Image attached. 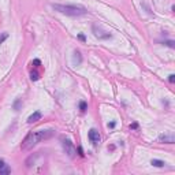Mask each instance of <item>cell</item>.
I'll return each mask as SVG.
<instances>
[{
	"mask_svg": "<svg viewBox=\"0 0 175 175\" xmlns=\"http://www.w3.org/2000/svg\"><path fill=\"white\" fill-rule=\"evenodd\" d=\"M53 134H55V130H52V129H41V130L32 131V133H29L28 136L25 137V140L22 141L21 148L23 150L32 149L33 146H36L37 144H40L41 141L51 138Z\"/></svg>",
	"mask_w": 175,
	"mask_h": 175,
	"instance_id": "1",
	"label": "cell"
},
{
	"mask_svg": "<svg viewBox=\"0 0 175 175\" xmlns=\"http://www.w3.org/2000/svg\"><path fill=\"white\" fill-rule=\"evenodd\" d=\"M52 8L56 11L62 12L66 15H71V16H79V15H85L86 14V8L82 6H74V4H52Z\"/></svg>",
	"mask_w": 175,
	"mask_h": 175,
	"instance_id": "2",
	"label": "cell"
},
{
	"mask_svg": "<svg viewBox=\"0 0 175 175\" xmlns=\"http://www.w3.org/2000/svg\"><path fill=\"white\" fill-rule=\"evenodd\" d=\"M62 146L70 159H75L77 157V148L74 146V144L69 138H62Z\"/></svg>",
	"mask_w": 175,
	"mask_h": 175,
	"instance_id": "3",
	"label": "cell"
},
{
	"mask_svg": "<svg viewBox=\"0 0 175 175\" xmlns=\"http://www.w3.org/2000/svg\"><path fill=\"white\" fill-rule=\"evenodd\" d=\"M92 32L96 38H99V40H108L112 37V34L110 32H105L101 26H97V25H92Z\"/></svg>",
	"mask_w": 175,
	"mask_h": 175,
	"instance_id": "4",
	"label": "cell"
},
{
	"mask_svg": "<svg viewBox=\"0 0 175 175\" xmlns=\"http://www.w3.org/2000/svg\"><path fill=\"white\" fill-rule=\"evenodd\" d=\"M88 137H89L90 142L93 144V145H97V144L100 142V140H101V137H100V133L97 131L96 129H90L89 133H88Z\"/></svg>",
	"mask_w": 175,
	"mask_h": 175,
	"instance_id": "5",
	"label": "cell"
},
{
	"mask_svg": "<svg viewBox=\"0 0 175 175\" xmlns=\"http://www.w3.org/2000/svg\"><path fill=\"white\" fill-rule=\"evenodd\" d=\"M159 141L160 142H164V144H174L175 142V137L172 133H164V134H160L159 136Z\"/></svg>",
	"mask_w": 175,
	"mask_h": 175,
	"instance_id": "6",
	"label": "cell"
},
{
	"mask_svg": "<svg viewBox=\"0 0 175 175\" xmlns=\"http://www.w3.org/2000/svg\"><path fill=\"white\" fill-rule=\"evenodd\" d=\"M81 63H82V55H81V52L79 51H74L73 53V64L74 66H79Z\"/></svg>",
	"mask_w": 175,
	"mask_h": 175,
	"instance_id": "7",
	"label": "cell"
},
{
	"mask_svg": "<svg viewBox=\"0 0 175 175\" xmlns=\"http://www.w3.org/2000/svg\"><path fill=\"white\" fill-rule=\"evenodd\" d=\"M41 116H42V114L40 112V111H36V112H33L32 115L28 118V123H30V124L34 123V122H37V120L41 119Z\"/></svg>",
	"mask_w": 175,
	"mask_h": 175,
	"instance_id": "8",
	"label": "cell"
},
{
	"mask_svg": "<svg viewBox=\"0 0 175 175\" xmlns=\"http://www.w3.org/2000/svg\"><path fill=\"white\" fill-rule=\"evenodd\" d=\"M150 164H152L153 167H164V166H166V161L157 160V159H152V160H150Z\"/></svg>",
	"mask_w": 175,
	"mask_h": 175,
	"instance_id": "9",
	"label": "cell"
},
{
	"mask_svg": "<svg viewBox=\"0 0 175 175\" xmlns=\"http://www.w3.org/2000/svg\"><path fill=\"white\" fill-rule=\"evenodd\" d=\"M8 38V33L7 32H3V33H0V44H3L6 41V40Z\"/></svg>",
	"mask_w": 175,
	"mask_h": 175,
	"instance_id": "10",
	"label": "cell"
},
{
	"mask_svg": "<svg viewBox=\"0 0 175 175\" xmlns=\"http://www.w3.org/2000/svg\"><path fill=\"white\" fill-rule=\"evenodd\" d=\"M21 105H22V100L21 99H18V100H15V103H14V110L15 111H19V108H21Z\"/></svg>",
	"mask_w": 175,
	"mask_h": 175,
	"instance_id": "11",
	"label": "cell"
},
{
	"mask_svg": "<svg viewBox=\"0 0 175 175\" xmlns=\"http://www.w3.org/2000/svg\"><path fill=\"white\" fill-rule=\"evenodd\" d=\"M86 108H88V104H86L85 101H81V103H79V110H81V112H85Z\"/></svg>",
	"mask_w": 175,
	"mask_h": 175,
	"instance_id": "12",
	"label": "cell"
},
{
	"mask_svg": "<svg viewBox=\"0 0 175 175\" xmlns=\"http://www.w3.org/2000/svg\"><path fill=\"white\" fill-rule=\"evenodd\" d=\"M141 7H144V8H145L148 14H152V10H150L149 6H146V4H145V2H141Z\"/></svg>",
	"mask_w": 175,
	"mask_h": 175,
	"instance_id": "13",
	"label": "cell"
},
{
	"mask_svg": "<svg viewBox=\"0 0 175 175\" xmlns=\"http://www.w3.org/2000/svg\"><path fill=\"white\" fill-rule=\"evenodd\" d=\"M10 172H11V170H10L8 167H6V166L0 168V174H10Z\"/></svg>",
	"mask_w": 175,
	"mask_h": 175,
	"instance_id": "14",
	"label": "cell"
},
{
	"mask_svg": "<svg viewBox=\"0 0 175 175\" xmlns=\"http://www.w3.org/2000/svg\"><path fill=\"white\" fill-rule=\"evenodd\" d=\"M38 78H40V77H38V74H37V73H32V74H30V79H32V81H37Z\"/></svg>",
	"mask_w": 175,
	"mask_h": 175,
	"instance_id": "15",
	"label": "cell"
},
{
	"mask_svg": "<svg viewBox=\"0 0 175 175\" xmlns=\"http://www.w3.org/2000/svg\"><path fill=\"white\" fill-rule=\"evenodd\" d=\"M168 81H170L171 83L175 82V75H174V74H170V75H168Z\"/></svg>",
	"mask_w": 175,
	"mask_h": 175,
	"instance_id": "16",
	"label": "cell"
},
{
	"mask_svg": "<svg viewBox=\"0 0 175 175\" xmlns=\"http://www.w3.org/2000/svg\"><path fill=\"white\" fill-rule=\"evenodd\" d=\"M164 44H166V45H168L170 48H174V47H175V42H174V41H166Z\"/></svg>",
	"mask_w": 175,
	"mask_h": 175,
	"instance_id": "17",
	"label": "cell"
},
{
	"mask_svg": "<svg viewBox=\"0 0 175 175\" xmlns=\"http://www.w3.org/2000/svg\"><path fill=\"white\" fill-rule=\"evenodd\" d=\"M78 38L81 40V41H86V37H85V36H83V34H82V33H79V34H78Z\"/></svg>",
	"mask_w": 175,
	"mask_h": 175,
	"instance_id": "18",
	"label": "cell"
},
{
	"mask_svg": "<svg viewBox=\"0 0 175 175\" xmlns=\"http://www.w3.org/2000/svg\"><path fill=\"white\" fill-rule=\"evenodd\" d=\"M115 126H116V122H110L108 123V129H114Z\"/></svg>",
	"mask_w": 175,
	"mask_h": 175,
	"instance_id": "19",
	"label": "cell"
},
{
	"mask_svg": "<svg viewBox=\"0 0 175 175\" xmlns=\"http://www.w3.org/2000/svg\"><path fill=\"white\" fill-rule=\"evenodd\" d=\"M138 127V124L137 123H133V124H130V129H137Z\"/></svg>",
	"mask_w": 175,
	"mask_h": 175,
	"instance_id": "20",
	"label": "cell"
},
{
	"mask_svg": "<svg viewBox=\"0 0 175 175\" xmlns=\"http://www.w3.org/2000/svg\"><path fill=\"white\" fill-rule=\"evenodd\" d=\"M4 166H6L4 160H0V168H2V167H4Z\"/></svg>",
	"mask_w": 175,
	"mask_h": 175,
	"instance_id": "21",
	"label": "cell"
}]
</instances>
